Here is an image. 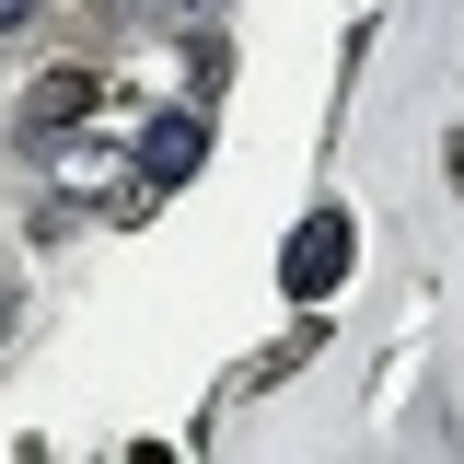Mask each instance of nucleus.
Wrapping results in <instances>:
<instances>
[{
	"label": "nucleus",
	"mask_w": 464,
	"mask_h": 464,
	"mask_svg": "<svg viewBox=\"0 0 464 464\" xmlns=\"http://www.w3.org/2000/svg\"><path fill=\"white\" fill-rule=\"evenodd\" d=\"M198 163H209V116L198 105H163L140 140H128V174H140V186H186Z\"/></svg>",
	"instance_id": "obj_1"
},
{
	"label": "nucleus",
	"mask_w": 464,
	"mask_h": 464,
	"mask_svg": "<svg viewBox=\"0 0 464 464\" xmlns=\"http://www.w3.org/2000/svg\"><path fill=\"white\" fill-rule=\"evenodd\" d=\"M24 24H35V0H0V35H24Z\"/></svg>",
	"instance_id": "obj_3"
},
{
	"label": "nucleus",
	"mask_w": 464,
	"mask_h": 464,
	"mask_svg": "<svg viewBox=\"0 0 464 464\" xmlns=\"http://www.w3.org/2000/svg\"><path fill=\"white\" fill-rule=\"evenodd\" d=\"M279 279H290V302H314V290L348 279V221H337V209H325V221H302V244L279 256Z\"/></svg>",
	"instance_id": "obj_2"
}]
</instances>
